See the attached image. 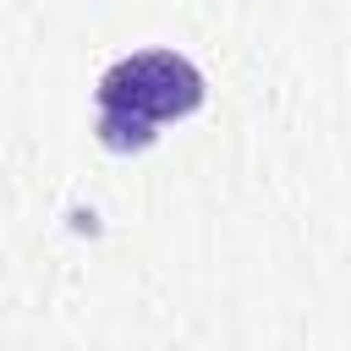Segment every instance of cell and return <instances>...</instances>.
Returning <instances> with one entry per match:
<instances>
[{"label":"cell","mask_w":351,"mask_h":351,"mask_svg":"<svg viewBox=\"0 0 351 351\" xmlns=\"http://www.w3.org/2000/svg\"><path fill=\"white\" fill-rule=\"evenodd\" d=\"M203 104V71L176 49H143L99 77V143L115 154L148 148L159 121H181Z\"/></svg>","instance_id":"obj_1"}]
</instances>
